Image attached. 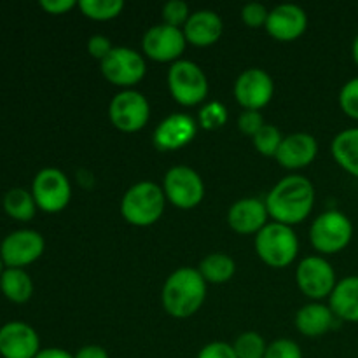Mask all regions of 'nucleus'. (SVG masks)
I'll return each mask as SVG.
<instances>
[{"label":"nucleus","mask_w":358,"mask_h":358,"mask_svg":"<svg viewBox=\"0 0 358 358\" xmlns=\"http://www.w3.org/2000/svg\"><path fill=\"white\" fill-rule=\"evenodd\" d=\"M264 203L275 222L292 227L306 220L313 210L315 187L303 175H289L269 191Z\"/></svg>","instance_id":"1"},{"label":"nucleus","mask_w":358,"mask_h":358,"mask_svg":"<svg viewBox=\"0 0 358 358\" xmlns=\"http://www.w3.org/2000/svg\"><path fill=\"white\" fill-rule=\"evenodd\" d=\"M206 285L198 269L180 268L171 273L163 285L161 303L173 318H189L198 313L206 299Z\"/></svg>","instance_id":"2"},{"label":"nucleus","mask_w":358,"mask_h":358,"mask_svg":"<svg viewBox=\"0 0 358 358\" xmlns=\"http://www.w3.org/2000/svg\"><path fill=\"white\" fill-rule=\"evenodd\" d=\"M166 196L161 185L142 180L124 192L121 199V215L131 226L149 227L163 217Z\"/></svg>","instance_id":"3"},{"label":"nucleus","mask_w":358,"mask_h":358,"mask_svg":"<svg viewBox=\"0 0 358 358\" xmlns=\"http://www.w3.org/2000/svg\"><path fill=\"white\" fill-rule=\"evenodd\" d=\"M255 252L269 268H289L299 254V240L296 231L285 224H266L255 234Z\"/></svg>","instance_id":"4"},{"label":"nucleus","mask_w":358,"mask_h":358,"mask_svg":"<svg viewBox=\"0 0 358 358\" xmlns=\"http://www.w3.org/2000/svg\"><path fill=\"white\" fill-rule=\"evenodd\" d=\"M168 90L182 107H194L208 96V79L194 62L178 59L168 70Z\"/></svg>","instance_id":"5"},{"label":"nucleus","mask_w":358,"mask_h":358,"mask_svg":"<svg viewBox=\"0 0 358 358\" xmlns=\"http://www.w3.org/2000/svg\"><path fill=\"white\" fill-rule=\"evenodd\" d=\"M353 238V224L338 210H327L315 219L310 227L311 245L324 255L339 254L350 245Z\"/></svg>","instance_id":"6"},{"label":"nucleus","mask_w":358,"mask_h":358,"mask_svg":"<svg viewBox=\"0 0 358 358\" xmlns=\"http://www.w3.org/2000/svg\"><path fill=\"white\" fill-rule=\"evenodd\" d=\"M31 194L38 210L45 213H59L69 206L72 185L59 168H42L31 182Z\"/></svg>","instance_id":"7"},{"label":"nucleus","mask_w":358,"mask_h":358,"mask_svg":"<svg viewBox=\"0 0 358 358\" xmlns=\"http://www.w3.org/2000/svg\"><path fill=\"white\" fill-rule=\"evenodd\" d=\"M163 191L168 201L180 210H191L205 198V184L198 171L185 164L170 168L164 175Z\"/></svg>","instance_id":"8"},{"label":"nucleus","mask_w":358,"mask_h":358,"mask_svg":"<svg viewBox=\"0 0 358 358\" xmlns=\"http://www.w3.org/2000/svg\"><path fill=\"white\" fill-rule=\"evenodd\" d=\"M149 117V100L135 90H122L108 105V119L112 126L122 133L140 131L147 126Z\"/></svg>","instance_id":"9"},{"label":"nucleus","mask_w":358,"mask_h":358,"mask_svg":"<svg viewBox=\"0 0 358 358\" xmlns=\"http://www.w3.org/2000/svg\"><path fill=\"white\" fill-rule=\"evenodd\" d=\"M100 69L108 83L124 90H131L147 72L143 56L131 48H114L101 59Z\"/></svg>","instance_id":"10"},{"label":"nucleus","mask_w":358,"mask_h":358,"mask_svg":"<svg viewBox=\"0 0 358 358\" xmlns=\"http://www.w3.org/2000/svg\"><path fill=\"white\" fill-rule=\"evenodd\" d=\"M296 280L301 292L313 301L331 297L332 290L338 285L334 268L322 255H310L303 259L297 266Z\"/></svg>","instance_id":"11"},{"label":"nucleus","mask_w":358,"mask_h":358,"mask_svg":"<svg viewBox=\"0 0 358 358\" xmlns=\"http://www.w3.org/2000/svg\"><path fill=\"white\" fill-rule=\"evenodd\" d=\"M45 241L38 231L17 229L7 234L0 243V257L6 268L24 269L42 257Z\"/></svg>","instance_id":"12"},{"label":"nucleus","mask_w":358,"mask_h":358,"mask_svg":"<svg viewBox=\"0 0 358 358\" xmlns=\"http://www.w3.org/2000/svg\"><path fill=\"white\" fill-rule=\"evenodd\" d=\"M187 41L184 37L182 28L170 27V24H156L149 28L142 38L143 55L157 63H175L180 59L185 51Z\"/></svg>","instance_id":"13"},{"label":"nucleus","mask_w":358,"mask_h":358,"mask_svg":"<svg viewBox=\"0 0 358 358\" xmlns=\"http://www.w3.org/2000/svg\"><path fill=\"white\" fill-rule=\"evenodd\" d=\"M275 94V83L262 69H247L234 83V98L245 110H261Z\"/></svg>","instance_id":"14"},{"label":"nucleus","mask_w":358,"mask_h":358,"mask_svg":"<svg viewBox=\"0 0 358 358\" xmlns=\"http://www.w3.org/2000/svg\"><path fill=\"white\" fill-rule=\"evenodd\" d=\"M41 350V338L27 322L13 320L0 327L2 358H35Z\"/></svg>","instance_id":"15"},{"label":"nucleus","mask_w":358,"mask_h":358,"mask_svg":"<svg viewBox=\"0 0 358 358\" xmlns=\"http://www.w3.org/2000/svg\"><path fill=\"white\" fill-rule=\"evenodd\" d=\"M266 31L278 42H292L308 28V14L296 3H280L269 10Z\"/></svg>","instance_id":"16"},{"label":"nucleus","mask_w":358,"mask_h":358,"mask_svg":"<svg viewBox=\"0 0 358 358\" xmlns=\"http://www.w3.org/2000/svg\"><path fill=\"white\" fill-rule=\"evenodd\" d=\"M198 133V122L187 114H171L154 129V145L159 150H178L189 145Z\"/></svg>","instance_id":"17"},{"label":"nucleus","mask_w":358,"mask_h":358,"mask_svg":"<svg viewBox=\"0 0 358 358\" xmlns=\"http://www.w3.org/2000/svg\"><path fill=\"white\" fill-rule=\"evenodd\" d=\"M318 154L317 138L310 133H292L283 136L282 145L276 152L275 159L282 164L285 170H303L310 166Z\"/></svg>","instance_id":"18"},{"label":"nucleus","mask_w":358,"mask_h":358,"mask_svg":"<svg viewBox=\"0 0 358 358\" xmlns=\"http://www.w3.org/2000/svg\"><path fill=\"white\" fill-rule=\"evenodd\" d=\"M266 203L257 198L238 199L227 212V224L238 234H257L268 224Z\"/></svg>","instance_id":"19"},{"label":"nucleus","mask_w":358,"mask_h":358,"mask_svg":"<svg viewBox=\"0 0 358 358\" xmlns=\"http://www.w3.org/2000/svg\"><path fill=\"white\" fill-rule=\"evenodd\" d=\"M182 31H184L187 44L196 45V48H208V45L219 42V38L222 37V17L215 10H196V13L189 16L187 23L184 24Z\"/></svg>","instance_id":"20"},{"label":"nucleus","mask_w":358,"mask_h":358,"mask_svg":"<svg viewBox=\"0 0 358 358\" xmlns=\"http://www.w3.org/2000/svg\"><path fill=\"white\" fill-rule=\"evenodd\" d=\"M329 308L339 320L358 324V276L339 280L329 297Z\"/></svg>","instance_id":"21"},{"label":"nucleus","mask_w":358,"mask_h":358,"mask_svg":"<svg viewBox=\"0 0 358 358\" xmlns=\"http://www.w3.org/2000/svg\"><path fill=\"white\" fill-rule=\"evenodd\" d=\"M336 315L325 304L311 303L301 308L296 315V329L306 338H320L334 327Z\"/></svg>","instance_id":"22"},{"label":"nucleus","mask_w":358,"mask_h":358,"mask_svg":"<svg viewBox=\"0 0 358 358\" xmlns=\"http://www.w3.org/2000/svg\"><path fill=\"white\" fill-rule=\"evenodd\" d=\"M331 150L336 163L346 173L358 178V128H348L338 133L332 140Z\"/></svg>","instance_id":"23"},{"label":"nucleus","mask_w":358,"mask_h":358,"mask_svg":"<svg viewBox=\"0 0 358 358\" xmlns=\"http://www.w3.org/2000/svg\"><path fill=\"white\" fill-rule=\"evenodd\" d=\"M0 292L14 304L28 303L34 296V282L24 269L6 268L0 276Z\"/></svg>","instance_id":"24"},{"label":"nucleus","mask_w":358,"mask_h":358,"mask_svg":"<svg viewBox=\"0 0 358 358\" xmlns=\"http://www.w3.org/2000/svg\"><path fill=\"white\" fill-rule=\"evenodd\" d=\"M198 271L206 283L222 285V283L233 280L234 273H236V262L227 254L215 252V254H210L203 259Z\"/></svg>","instance_id":"25"},{"label":"nucleus","mask_w":358,"mask_h":358,"mask_svg":"<svg viewBox=\"0 0 358 358\" xmlns=\"http://www.w3.org/2000/svg\"><path fill=\"white\" fill-rule=\"evenodd\" d=\"M3 212L10 217V219L17 220V222H28L37 213V203H35L31 191L27 189L14 187L3 194L2 199Z\"/></svg>","instance_id":"26"},{"label":"nucleus","mask_w":358,"mask_h":358,"mask_svg":"<svg viewBox=\"0 0 358 358\" xmlns=\"http://www.w3.org/2000/svg\"><path fill=\"white\" fill-rule=\"evenodd\" d=\"M80 13L93 21H110L124 9L122 0H80Z\"/></svg>","instance_id":"27"},{"label":"nucleus","mask_w":358,"mask_h":358,"mask_svg":"<svg viewBox=\"0 0 358 358\" xmlns=\"http://www.w3.org/2000/svg\"><path fill=\"white\" fill-rule=\"evenodd\" d=\"M233 348L238 358H264L268 345L259 332L248 331L238 336Z\"/></svg>","instance_id":"28"},{"label":"nucleus","mask_w":358,"mask_h":358,"mask_svg":"<svg viewBox=\"0 0 358 358\" xmlns=\"http://www.w3.org/2000/svg\"><path fill=\"white\" fill-rule=\"evenodd\" d=\"M282 140L283 136L282 133H280V129L276 128V126L268 124V122H266V124L262 126L254 136H252V142H254L255 150L266 157L276 156L280 145H282Z\"/></svg>","instance_id":"29"},{"label":"nucleus","mask_w":358,"mask_h":358,"mask_svg":"<svg viewBox=\"0 0 358 358\" xmlns=\"http://www.w3.org/2000/svg\"><path fill=\"white\" fill-rule=\"evenodd\" d=\"M227 117V108L226 105L220 103V101H208L206 105H203V108L198 114V124L203 129H208V131H215L220 129L222 126H226Z\"/></svg>","instance_id":"30"},{"label":"nucleus","mask_w":358,"mask_h":358,"mask_svg":"<svg viewBox=\"0 0 358 358\" xmlns=\"http://www.w3.org/2000/svg\"><path fill=\"white\" fill-rule=\"evenodd\" d=\"M339 107L353 121H358V77L350 79L339 91Z\"/></svg>","instance_id":"31"},{"label":"nucleus","mask_w":358,"mask_h":358,"mask_svg":"<svg viewBox=\"0 0 358 358\" xmlns=\"http://www.w3.org/2000/svg\"><path fill=\"white\" fill-rule=\"evenodd\" d=\"M189 16H191V10H189V6L184 0H170V2H166L163 6L164 24H170V27L175 28H184Z\"/></svg>","instance_id":"32"},{"label":"nucleus","mask_w":358,"mask_h":358,"mask_svg":"<svg viewBox=\"0 0 358 358\" xmlns=\"http://www.w3.org/2000/svg\"><path fill=\"white\" fill-rule=\"evenodd\" d=\"M264 358H303V350L292 339H276L268 345Z\"/></svg>","instance_id":"33"},{"label":"nucleus","mask_w":358,"mask_h":358,"mask_svg":"<svg viewBox=\"0 0 358 358\" xmlns=\"http://www.w3.org/2000/svg\"><path fill=\"white\" fill-rule=\"evenodd\" d=\"M268 16H269V10L264 3L250 2V3H245L243 9H241V20H243V23L250 28L266 27Z\"/></svg>","instance_id":"34"},{"label":"nucleus","mask_w":358,"mask_h":358,"mask_svg":"<svg viewBox=\"0 0 358 358\" xmlns=\"http://www.w3.org/2000/svg\"><path fill=\"white\" fill-rule=\"evenodd\" d=\"M264 124L266 122L261 110H243L240 117H238V128L241 129V133L248 136H254Z\"/></svg>","instance_id":"35"},{"label":"nucleus","mask_w":358,"mask_h":358,"mask_svg":"<svg viewBox=\"0 0 358 358\" xmlns=\"http://www.w3.org/2000/svg\"><path fill=\"white\" fill-rule=\"evenodd\" d=\"M196 358H238L233 345L222 341H213L203 346Z\"/></svg>","instance_id":"36"},{"label":"nucleus","mask_w":358,"mask_h":358,"mask_svg":"<svg viewBox=\"0 0 358 358\" xmlns=\"http://www.w3.org/2000/svg\"><path fill=\"white\" fill-rule=\"evenodd\" d=\"M112 49H114L112 41L108 37H105V35H93V37H90V41H87V52H90L94 59H98V62L107 58L108 52H110Z\"/></svg>","instance_id":"37"},{"label":"nucleus","mask_w":358,"mask_h":358,"mask_svg":"<svg viewBox=\"0 0 358 358\" xmlns=\"http://www.w3.org/2000/svg\"><path fill=\"white\" fill-rule=\"evenodd\" d=\"M38 6H41V9L45 10L48 14L59 16V14L69 13L73 7L79 6V2H76V0H41Z\"/></svg>","instance_id":"38"},{"label":"nucleus","mask_w":358,"mask_h":358,"mask_svg":"<svg viewBox=\"0 0 358 358\" xmlns=\"http://www.w3.org/2000/svg\"><path fill=\"white\" fill-rule=\"evenodd\" d=\"M73 358H110V357H108L107 350H105L103 346L87 345L77 350V353L73 355Z\"/></svg>","instance_id":"39"},{"label":"nucleus","mask_w":358,"mask_h":358,"mask_svg":"<svg viewBox=\"0 0 358 358\" xmlns=\"http://www.w3.org/2000/svg\"><path fill=\"white\" fill-rule=\"evenodd\" d=\"M35 358H73V355L63 348H44Z\"/></svg>","instance_id":"40"},{"label":"nucleus","mask_w":358,"mask_h":358,"mask_svg":"<svg viewBox=\"0 0 358 358\" xmlns=\"http://www.w3.org/2000/svg\"><path fill=\"white\" fill-rule=\"evenodd\" d=\"M352 55H353V62H355L357 66H358V34H357L355 41H353V44H352Z\"/></svg>","instance_id":"41"},{"label":"nucleus","mask_w":358,"mask_h":358,"mask_svg":"<svg viewBox=\"0 0 358 358\" xmlns=\"http://www.w3.org/2000/svg\"><path fill=\"white\" fill-rule=\"evenodd\" d=\"M6 271V264H3V261H2V257H0V276H2V273Z\"/></svg>","instance_id":"42"}]
</instances>
